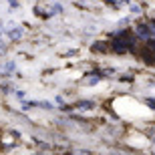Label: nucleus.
<instances>
[{
    "label": "nucleus",
    "mask_w": 155,
    "mask_h": 155,
    "mask_svg": "<svg viewBox=\"0 0 155 155\" xmlns=\"http://www.w3.org/2000/svg\"><path fill=\"white\" fill-rule=\"evenodd\" d=\"M147 105H149L151 109H155V99H147Z\"/></svg>",
    "instance_id": "20e7f679"
},
{
    "label": "nucleus",
    "mask_w": 155,
    "mask_h": 155,
    "mask_svg": "<svg viewBox=\"0 0 155 155\" xmlns=\"http://www.w3.org/2000/svg\"><path fill=\"white\" fill-rule=\"evenodd\" d=\"M135 35H137V36H141V38H147V36L151 35L149 24H139L137 28H135Z\"/></svg>",
    "instance_id": "f257e3e1"
},
{
    "label": "nucleus",
    "mask_w": 155,
    "mask_h": 155,
    "mask_svg": "<svg viewBox=\"0 0 155 155\" xmlns=\"http://www.w3.org/2000/svg\"><path fill=\"white\" fill-rule=\"evenodd\" d=\"M149 28H151V32L155 35V20H151V22H149Z\"/></svg>",
    "instance_id": "39448f33"
},
{
    "label": "nucleus",
    "mask_w": 155,
    "mask_h": 155,
    "mask_svg": "<svg viewBox=\"0 0 155 155\" xmlns=\"http://www.w3.org/2000/svg\"><path fill=\"white\" fill-rule=\"evenodd\" d=\"M81 107H83V109H91V107H93V101H87V103H81Z\"/></svg>",
    "instance_id": "f03ea898"
},
{
    "label": "nucleus",
    "mask_w": 155,
    "mask_h": 155,
    "mask_svg": "<svg viewBox=\"0 0 155 155\" xmlns=\"http://www.w3.org/2000/svg\"><path fill=\"white\" fill-rule=\"evenodd\" d=\"M10 36H12V38H18V36H20V30H12Z\"/></svg>",
    "instance_id": "7ed1b4c3"
}]
</instances>
